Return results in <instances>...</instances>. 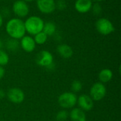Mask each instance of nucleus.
<instances>
[{
	"instance_id": "obj_10",
	"label": "nucleus",
	"mask_w": 121,
	"mask_h": 121,
	"mask_svg": "<svg viewBox=\"0 0 121 121\" xmlns=\"http://www.w3.org/2000/svg\"><path fill=\"white\" fill-rule=\"evenodd\" d=\"M77 104L79 108L84 111H90L94 108V101L86 94H82L77 97Z\"/></svg>"
},
{
	"instance_id": "obj_12",
	"label": "nucleus",
	"mask_w": 121,
	"mask_h": 121,
	"mask_svg": "<svg viewBox=\"0 0 121 121\" xmlns=\"http://www.w3.org/2000/svg\"><path fill=\"white\" fill-rule=\"evenodd\" d=\"M92 5L91 0H77L74 4V9L80 13H86L91 11Z\"/></svg>"
},
{
	"instance_id": "obj_24",
	"label": "nucleus",
	"mask_w": 121,
	"mask_h": 121,
	"mask_svg": "<svg viewBox=\"0 0 121 121\" xmlns=\"http://www.w3.org/2000/svg\"><path fill=\"white\" fill-rule=\"evenodd\" d=\"M5 74V69L3 67L0 66V80L4 77Z\"/></svg>"
},
{
	"instance_id": "obj_29",
	"label": "nucleus",
	"mask_w": 121,
	"mask_h": 121,
	"mask_svg": "<svg viewBox=\"0 0 121 121\" xmlns=\"http://www.w3.org/2000/svg\"><path fill=\"white\" fill-rule=\"evenodd\" d=\"M1 47H2V43H1V41L0 40V50H1Z\"/></svg>"
},
{
	"instance_id": "obj_2",
	"label": "nucleus",
	"mask_w": 121,
	"mask_h": 121,
	"mask_svg": "<svg viewBox=\"0 0 121 121\" xmlns=\"http://www.w3.org/2000/svg\"><path fill=\"white\" fill-rule=\"evenodd\" d=\"M44 21L39 16H31L28 17L24 22L26 32L30 35H35V34L43 31Z\"/></svg>"
},
{
	"instance_id": "obj_6",
	"label": "nucleus",
	"mask_w": 121,
	"mask_h": 121,
	"mask_svg": "<svg viewBox=\"0 0 121 121\" xmlns=\"http://www.w3.org/2000/svg\"><path fill=\"white\" fill-rule=\"evenodd\" d=\"M107 90L104 84L96 82L94 84L89 91V96L94 101H99L104 99L106 95Z\"/></svg>"
},
{
	"instance_id": "obj_20",
	"label": "nucleus",
	"mask_w": 121,
	"mask_h": 121,
	"mask_svg": "<svg viewBox=\"0 0 121 121\" xmlns=\"http://www.w3.org/2000/svg\"><path fill=\"white\" fill-rule=\"evenodd\" d=\"M9 57L8 54L5 51L0 50V66L4 67L6 65L9 63Z\"/></svg>"
},
{
	"instance_id": "obj_18",
	"label": "nucleus",
	"mask_w": 121,
	"mask_h": 121,
	"mask_svg": "<svg viewBox=\"0 0 121 121\" xmlns=\"http://www.w3.org/2000/svg\"><path fill=\"white\" fill-rule=\"evenodd\" d=\"M19 46L18 40L11 38L6 42V48L10 51H16Z\"/></svg>"
},
{
	"instance_id": "obj_4",
	"label": "nucleus",
	"mask_w": 121,
	"mask_h": 121,
	"mask_svg": "<svg viewBox=\"0 0 121 121\" xmlns=\"http://www.w3.org/2000/svg\"><path fill=\"white\" fill-rule=\"evenodd\" d=\"M77 101V96L73 92L67 91L60 94L58 97L57 102L60 107L64 109L73 108Z\"/></svg>"
},
{
	"instance_id": "obj_1",
	"label": "nucleus",
	"mask_w": 121,
	"mask_h": 121,
	"mask_svg": "<svg viewBox=\"0 0 121 121\" xmlns=\"http://www.w3.org/2000/svg\"><path fill=\"white\" fill-rule=\"evenodd\" d=\"M5 28L11 38L16 40L22 38L26 33L24 21L18 18H13L8 21Z\"/></svg>"
},
{
	"instance_id": "obj_27",
	"label": "nucleus",
	"mask_w": 121,
	"mask_h": 121,
	"mask_svg": "<svg viewBox=\"0 0 121 121\" xmlns=\"http://www.w3.org/2000/svg\"><path fill=\"white\" fill-rule=\"evenodd\" d=\"M91 1H96V2H100V1H104V0H91Z\"/></svg>"
},
{
	"instance_id": "obj_3",
	"label": "nucleus",
	"mask_w": 121,
	"mask_h": 121,
	"mask_svg": "<svg viewBox=\"0 0 121 121\" xmlns=\"http://www.w3.org/2000/svg\"><path fill=\"white\" fill-rule=\"evenodd\" d=\"M35 62L38 66L45 67L49 70H53L55 69L53 55L48 50H42L39 52L36 55Z\"/></svg>"
},
{
	"instance_id": "obj_22",
	"label": "nucleus",
	"mask_w": 121,
	"mask_h": 121,
	"mask_svg": "<svg viewBox=\"0 0 121 121\" xmlns=\"http://www.w3.org/2000/svg\"><path fill=\"white\" fill-rule=\"evenodd\" d=\"M91 10H92V13L95 16H99L102 12V7L99 4H95L92 5Z\"/></svg>"
},
{
	"instance_id": "obj_11",
	"label": "nucleus",
	"mask_w": 121,
	"mask_h": 121,
	"mask_svg": "<svg viewBox=\"0 0 121 121\" xmlns=\"http://www.w3.org/2000/svg\"><path fill=\"white\" fill-rule=\"evenodd\" d=\"M20 45L21 48L26 52H32L36 46L34 39L30 35H24L21 38Z\"/></svg>"
},
{
	"instance_id": "obj_25",
	"label": "nucleus",
	"mask_w": 121,
	"mask_h": 121,
	"mask_svg": "<svg viewBox=\"0 0 121 121\" xmlns=\"http://www.w3.org/2000/svg\"><path fill=\"white\" fill-rule=\"evenodd\" d=\"M6 96V93L4 90L2 89H0V100L4 99V97Z\"/></svg>"
},
{
	"instance_id": "obj_13",
	"label": "nucleus",
	"mask_w": 121,
	"mask_h": 121,
	"mask_svg": "<svg viewBox=\"0 0 121 121\" xmlns=\"http://www.w3.org/2000/svg\"><path fill=\"white\" fill-rule=\"evenodd\" d=\"M69 116L72 121H86L85 111L79 108H73L69 113Z\"/></svg>"
},
{
	"instance_id": "obj_28",
	"label": "nucleus",
	"mask_w": 121,
	"mask_h": 121,
	"mask_svg": "<svg viewBox=\"0 0 121 121\" xmlns=\"http://www.w3.org/2000/svg\"><path fill=\"white\" fill-rule=\"evenodd\" d=\"M23 1H24L26 2H29V1H33V0H23Z\"/></svg>"
},
{
	"instance_id": "obj_8",
	"label": "nucleus",
	"mask_w": 121,
	"mask_h": 121,
	"mask_svg": "<svg viewBox=\"0 0 121 121\" xmlns=\"http://www.w3.org/2000/svg\"><path fill=\"white\" fill-rule=\"evenodd\" d=\"M8 99L13 104H21L25 99L24 92L19 88L13 87L9 89L6 94Z\"/></svg>"
},
{
	"instance_id": "obj_17",
	"label": "nucleus",
	"mask_w": 121,
	"mask_h": 121,
	"mask_svg": "<svg viewBox=\"0 0 121 121\" xmlns=\"http://www.w3.org/2000/svg\"><path fill=\"white\" fill-rule=\"evenodd\" d=\"M48 35L44 33L43 31L35 34L34 35V40H35V44H38V45H43L46 43V41L48 40Z\"/></svg>"
},
{
	"instance_id": "obj_14",
	"label": "nucleus",
	"mask_w": 121,
	"mask_h": 121,
	"mask_svg": "<svg viewBox=\"0 0 121 121\" xmlns=\"http://www.w3.org/2000/svg\"><path fill=\"white\" fill-rule=\"evenodd\" d=\"M57 53L65 59H69L73 55L72 48L67 44H60L57 47Z\"/></svg>"
},
{
	"instance_id": "obj_26",
	"label": "nucleus",
	"mask_w": 121,
	"mask_h": 121,
	"mask_svg": "<svg viewBox=\"0 0 121 121\" xmlns=\"http://www.w3.org/2000/svg\"><path fill=\"white\" fill-rule=\"evenodd\" d=\"M2 25H3V16H2V15L0 13V28H1Z\"/></svg>"
},
{
	"instance_id": "obj_16",
	"label": "nucleus",
	"mask_w": 121,
	"mask_h": 121,
	"mask_svg": "<svg viewBox=\"0 0 121 121\" xmlns=\"http://www.w3.org/2000/svg\"><path fill=\"white\" fill-rule=\"evenodd\" d=\"M43 32L45 33L48 36H51L54 35L56 32V26L52 21H48L44 23Z\"/></svg>"
},
{
	"instance_id": "obj_15",
	"label": "nucleus",
	"mask_w": 121,
	"mask_h": 121,
	"mask_svg": "<svg viewBox=\"0 0 121 121\" xmlns=\"http://www.w3.org/2000/svg\"><path fill=\"white\" fill-rule=\"evenodd\" d=\"M113 77V73L111 69L108 68L103 69L100 71L99 73V82H101L103 84H106L109 82Z\"/></svg>"
},
{
	"instance_id": "obj_7",
	"label": "nucleus",
	"mask_w": 121,
	"mask_h": 121,
	"mask_svg": "<svg viewBox=\"0 0 121 121\" xmlns=\"http://www.w3.org/2000/svg\"><path fill=\"white\" fill-rule=\"evenodd\" d=\"M13 13L17 18H25L29 13V6L27 3L23 0L16 1L12 6Z\"/></svg>"
},
{
	"instance_id": "obj_5",
	"label": "nucleus",
	"mask_w": 121,
	"mask_h": 121,
	"mask_svg": "<svg viewBox=\"0 0 121 121\" xmlns=\"http://www.w3.org/2000/svg\"><path fill=\"white\" fill-rule=\"evenodd\" d=\"M96 29L99 33L102 35H108L115 30V28L112 22L106 18H100L96 21Z\"/></svg>"
},
{
	"instance_id": "obj_19",
	"label": "nucleus",
	"mask_w": 121,
	"mask_h": 121,
	"mask_svg": "<svg viewBox=\"0 0 121 121\" xmlns=\"http://www.w3.org/2000/svg\"><path fill=\"white\" fill-rule=\"evenodd\" d=\"M82 83L79 80H74L71 84V89L73 93H78L82 89Z\"/></svg>"
},
{
	"instance_id": "obj_9",
	"label": "nucleus",
	"mask_w": 121,
	"mask_h": 121,
	"mask_svg": "<svg viewBox=\"0 0 121 121\" xmlns=\"http://www.w3.org/2000/svg\"><path fill=\"white\" fill-rule=\"evenodd\" d=\"M38 10L45 14L52 13L56 9L55 0H36Z\"/></svg>"
},
{
	"instance_id": "obj_21",
	"label": "nucleus",
	"mask_w": 121,
	"mask_h": 121,
	"mask_svg": "<svg viewBox=\"0 0 121 121\" xmlns=\"http://www.w3.org/2000/svg\"><path fill=\"white\" fill-rule=\"evenodd\" d=\"M69 117V113L66 110H62L59 111L55 116L57 121H66Z\"/></svg>"
},
{
	"instance_id": "obj_23",
	"label": "nucleus",
	"mask_w": 121,
	"mask_h": 121,
	"mask_svg": "<svg viewBox=\"0 0 121 121\" xmlns=\"http://www.w3.org/2000/svg\"><path fill=\"white\" fill-rule=\"evenodd\" d=\"M55 7L60 11H63L67 7V3L65 0H58L55 2Z\"/></svg>"
}]
</instances>
